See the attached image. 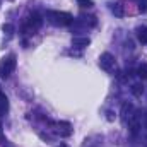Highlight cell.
<instances>
[{
    "label": "cell",
    "mask_w": 147,
    "mask_h": 147,
    "mask_svg": "<svg viewBox=\"0 0 147 147\" xmlns=\"http://www.w3.org/2000/svg\"><path fill=\"white\" fill-rule=\"evenodd\" d=\"M46 17L55 26H69L74 21V17L69 12H60V10H50V12H46Z\"/></svg>",
    "instance_id": "obj_1"
},
{
    "label": "cell",
    "mask_w": 147,
    "mask_h": 147,
    "mask_svg": "<svg viewBox=\"0 0 147 147\" xmlns=\"http://www.w3.org/2000/svg\"><path fill=\"white\" fill-rule=\"evenodd\" d=\"M16 65H17V60H16V55H14V53L3 57L2 62H0V77L7 79L10 74L16 70Z\"/></svg>",
    "instance_id": "obj_2"
},
{
    "label": "cell",
    "mask_w": 147,
    "mask_h": 147,
    "mask_svg": "<svg viewBox=\"0 0 147 147\" xmlns=\"http://www.w3.org/2000/svg\"><path fill=\"white\" fill-rule=\"evenodd\" d=\"M41 26H43V19H41V16H39L38 12L29 14L28 21H26V29H28L29 33H34V31H36V29H39Z\"/></svg>",
    "instance_id": "obj_3"
},
{
    "label": "cell",
    "mask_w": 147,
    "mask_h": 147,
    "mask_svg": "<svg viewBox=\"0 0 147 147\" xmlns=\"http://www.w3.org/2000/svg\"><path fill=\"white\" fill-rule=\"evenodd\" d=\"M99 65H101L103 70H108V72L113 70L115 69V57L111 53H103L99 57Z\"/></svg>",
    "instance_id": "obj_4"
},
{
    "label": "cell",
    "mask_w": 147,
    "mask_h": 147,
    "mask_svg": "<svg viewBox=\"0 0 147 147\" xmlns=\"http://www.w3.org/2000/svg\"><path fill=\"white\" fill-rule=\"evenodd\" d=\"M55 134H58V135H62V137L72 135V127H70V123H67V121H58V123H55Z\"/></svg>",
    "instance_id": "obj_5"
},
{
    "label": "cell",
    "mask_w": 147,
    "mask_h": 147,
    "mask_svg": "<svg viewBox=\"0 0 147 147\" xmlns=\"http://www.w3.org/2000/svg\"><path fill=\"white\" fill-rule=\"evenodd\" d=\"M72 45H74V46H77V48H86V46H89V45H91V39H89V38L75 36V38H72Z\"/></svg>",
    "instance_id": "obj_6"
},
{
    "label": "cell",
    "mask_w": 147,
    "mask_h": 147,
    "mask_svg": "<svg viewBox=\"0 0 147 147\" xmlns=\"http://www.w3.org/2000/svg\"><path fill=\"white\" fill-rule=\"evenodd\" d=\"M137 38L140 43L147 45V26H139L137 28Z\"/></svg>",
    "instance_id": "obj_7"
},
{
    "label": "cell",
    "mask_w": 147,
    "mask_h": 147,
    "mask_svg": "<svg viewBox=\"0 0 147 147\" xmlns=\"http://www.w3.org/2000/svg\"><path fill=\"white\" fill-rule=\"evenodd\" d=\"M9 111V101H7V96L0 91V115H5Z\"/></svg>",
    "instance_id": "obj_8"
},
{
    "label": "cell",
    "mask_w": 147,
    "mask_h": 147,
    "mask_svg": "<svg viewBox=\"0 0 147 147\" xmlns=\"http://www.w3.org/2000/svg\"><path fill=\"white\" fill-rule=\"evenodd\" d=\"M130 91H132V94L135 96V98H140L142 96V92H144V86L142 84H132V87H130Z\"/></svg>",
    "instance_id": "obj_9"
},
{
    "label": "cell",
    "mask_w": 147,
    "mask_h": 147,
    "mask_svg": "<svg viewBox=\"0 0 147 147\" xmlns=\"http://www.w3.org/2000/svg\"><path fill=\"white\" fill-rule=\"evenodd\" d=\"M134 110V106L130 105V103H123V106H121V118L123 120H127V118H130V113Z\"/></svg>",
    "instance_id": "obj_10"
},
{
    "label": "cell",
    "mask_w": 147,
    "mask_h": 147,
    "mask_svg": "<svg viewBox=\"0 0 147 147\" xmlns=\"http://www.w3.org/2000/svg\"><path fill=\"white\" fill-rule=\"evenodd\" d=\"M111 12L116 16V17H123V9L120 3H111Z\"/></svg>",
    "instance_id": "obj_11"
},
{
    "label": "cell",
    "mask_w": 147,
    "mask_h": 147,
    "mask_svg": "<svg viewBox=\"0 0 147 147\" xmlns=\"http://www.w3.org/2000/svg\"><path fill=\"white\" fill-rule=\"evenodd\" d=\"M128 127H130L132 134H137L139 132V121L135 118H128Z\"/></svg>",
    "instance_id": "obj_12"
},
{
    "label": "cell",
    "mask_w": 147,
    "mask_h": 147,
    "mask_svg": "<svg viewBox=\"0 0 147 147\" xmlns=\"http://www.w3.org/2000/svg\"><path fill=\"white\" fill-rule=\"evenodd\" d=\"M137 74L140 79H147V63H142L139 69H137Z\"/></svg>",
    "instance_id": "obj_13"
},
{
    "label": "cell",
    "mask_w": 147,
    "mask_h": 147,
    "mask_svg": "<svg viewBox=\"0 0 147 147\" xmlns=\"http://www.w3.org/2000/svg\"><path fill=\"white\" fill-rule=\"evenodd\" d=\"M77 3H79L80 7H84V9H91V7L94 5L92 0H77Z\"/></svg>",
    "instance_id": "obj_14"
},
{
    "label": "cell",
    "mask_w": 147,
    "mask_h": 147,
    "mask_svg": "<svg viewBox=\"0 0 147 147\" xmlns=\"http://www.w3.org/2000/svg\"><path fill=\"white\" fill-rule=\"evenodd\" d=\"M2 29H3V33H7V34H12V33H14V26H12V24H3Z\"/></svg>",
    "instance_id": "obj_15"
},
{
    "label": "cell",
    "mask_w": 147,
    "mask_h": 147,
    "mask_svg": "<svg viewBox=\"0 0 147 147\" xmlns=\"http://www.w3.org/2000/svg\"><path fill=\"white\" fill-rule=\"evenodd\" d=\"M0 146H2V147H12V146H10V142H9L2 134H0Z\"/></svg>",
    "instance_id": "obj_16"
},
{
    "label": "cell",
    "mask_w": 147,
    "mask_h": 147,
    "mask_svg": "<svg viewBox=\"0 0 147 147\" xmlns=\"http://www.w3.org/2000/svg\"><path fill=\"white\" fill-rule=\"evenodd\" d=\"M58 147H70V146H67V144H60Z\"/></svg>",
    "instance_id": "obj_17"
}]
</instances>
